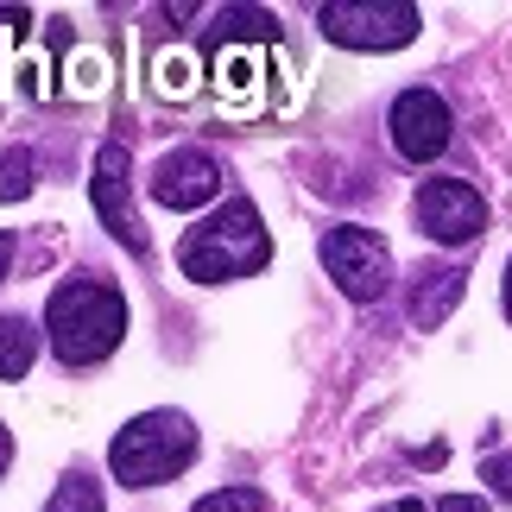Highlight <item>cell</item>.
<instances>
[{
    "label": "cell",
    "mask_w": 512,
    "mask_h": 512,
    "mask_svg": "<svg viewBox=\"0 0 512 512\" xmlns=\"http://www.w3.org/2000/svg\"><path fill=\"white\" fill-rule=\"evenodd\" d=\"M45 336L64 367H95L108 361L127 336V298L102 279H70L45 304Z\"/></svg>",
    "instance_id": "1"
},
{
    "label": "cell",
    "mask_w": 512,
    "mask_h": 512,
    "mask_svg": "<svg viewBox=\"0 0 512 512\" xmlns=\"http://www.w3.org/2000/svg\"><path fill=\"white\" fill-rule=\"evenodd\" d=\"M272 260V234L260 228V209L253 203H222L209 215V222H196L184 234V247H177V266H184V279L196 285H228V279H247V272H260Z\"/></svg>",
    "instance_id": "2"
},
{
    "label": "cell",
    "mask_w": 512,
    "mask_h": 512,
    "mask_svg": "<svg viewBox=\"0 0 512 512\" xmlns=\"http://www.w3.org/2000/svg\"><path fill=\"white\" fill-rule=\"evenodd\" d=\"M190 462H196V424L184 411H140V418L108 443V468H114L121 487H159Z\"/></svg>",
    "instance_id": "3"
},
{
    "label": "cell",
    "mask_w": 512,
    "mask_h": 512,
    "mask_svg": "<svg viewBox=\"0 0 512 512\" xmlns=\"http://www.w3.org/2000/svg\"><path fill=\"white\" fill-rule=\"evenodd\" d=\"M418 7L411 0H329L317 7L323 38H336L348 51H399L418 38Z\"/></svg>",
    "instance_id": "4"
},
{
    "label": "cell",
    "mask_w": 512,
    "mask_h": 512,
    "mask_svg": "<svg viewBox=\"0 0 512 512\" xmlns=\"http://www.w3.org/2000/svg\"><path fill=\"white\" fill-rule=\"evenodd\" d=\"M323 266H329V279L342 285V298H354V304H373V298H386V285H392V253H386V241L373 228H354V222H342V228H329L323 234Z\"/></svg>",
    "instance_id": "5"
},
{
    "label": "cell",
    "mask_w": 512,
    "mask_h": 512,
    "mask_svg": "<svg viewBox=\"0 0 512 512\" xmlns=\"http://www.w3.org/2000/svg\"><path fill=\"white\" fill-rule=\"evenodd\" d=\"M411 209H418V228L430 234V241H443V247H462V241H475V234L487 228L481 190L462 184V177H430Z\"/></svg>",
    "instance_id": "6"
},
{
    "label": "cell",
    "mask_w": 512,
    "mask_h": 512,
    "mask_svg": "<svg viewBox=\"0 0 512 512\" xmlns=\"http://www.w3.org/2000/svg\"><path fill=\"white\" fill-rule=\"evenodd\" d=\"M133 165H127V146L108 140L95 152V177H89V196H95V215L108 222V234L121 241L127 253H146V228H140V209H133Z\"/></svg>",
    "instance_id": "7"
},
{
    "label": "cell",
    "mask_w": 512,
    "mask_h": 512,
    "mask_svg": "<svg viewBox=\"0 0 512 512\" xmlns=\"http://www.w3.org/2000/svg\"><path fill=\"white\" fill-rule=\"evenodd\" d=\"M392 146H399V159H411V165H430L437 152L449 146V102L437 89H405L399 102H392Z\"/></svg>",
    "instance_id": "8"
},
{
    "label": "cell",
    "mask_w": 512,
    "mask_h": 512,
    "mask_svg": "<svg viewBox=\"0 0 512 512\" xmlns=\"http://www.w3.org/2000/svg\"><path fill=\"white\" fill-rule=\"evenodd\" d=\"M146 190H152V203H165V209H196V203H209V196L222 190V165H215L203 146L165 152V159L152 165Z\"/></svg>",
    "instance_id": "9"
},
{
    "label": "cell",
    "mask_w": 512,
    "mask_h": 512,
    "mask_svg": "<svg viewBox=\"0 0 512 512\" xmlns=\"http://www.w3.org/2000/svg\"><path fill=\"white\" fill-rule=\"evenodd\" d=\"M462 291H468V272H462V266L418 272V291H411V323H418V329H437L449 310L462 304Z\"/></svg>",
    "instance_id": "10"
},
{
    "label": "cell",
    "mask_w": 512,
    "mask_h": 512,
    "mask_svg": "<svg viewBox=\"0 0 512 512\" xmlns=\"http://www.w3.org/2000/svg\"><path fill=\"white\" fill-rule=\"evenodd\" d=\"M38 361V329L26 317H0V380H26Z\"/></svg>",
    "instance_id": "11"
},
{
    "label": "cell",
    "mask_w": 512,
    "mask_h": 512,
    "mask_svg": "<svg viewBox=\"0 0 512 512\" xmlns=\"http://www.w3.org/2000/svg\"><path fill=\"white\" fill-rule=\"evenodd\" d=\"M215 38H222V51L241 45V38H260V45H272V38H279V26H272V13H260V7H222V26H215Z\"/></svg>",
    "instance_id": "12"
},
{
    "label": "cell",
    "mask_w": 512,
    "mask_h": 512,
    "mask_svg": "<svg viewBox=\"0 0 512 512\" xmlns=\"http://www.w3.org/2000/svg\"><path fill=\"white\" fill-rule=\"evenodd\" d=\"M45 512H102V487H95V475H64L57 481V494H51V506Z\"/></svg>",
    "instance_id": "13"
},
{
    "label": "cell",
    "mask_w": 512,
    "mask_h": 512,
    "mask_svg": "<svg viewBox=\"0 0 512 512\" xmlns=\"http://www.w3.org/2000/svg\"><path fill=\"white\" fill-rule=\"evenodd\" d=\"M32 184H38V159H32L26 146H13L7 159H0V203H19Z\"/></svg>",
    "instance_id": "14"
},
{
    "label": "cell",
    "mask_w": 512,
    "mask_h": 512,
    "mask_svg": "<svg viewBox=\"0 0 512 512\" xmlns=\"http://www.w3.org/2000/svg\"><path fill=\"white\" fill-rule=\"evenodd\" d=\"M190 512H266V494L260 487H215V494H203Z\"/></svg>",
    "instance_id": "15"
},
{
    "label": "cell",
    "mask_w": 512,
    "mask_h": 512,
    "mask_svg": "<svg viewBox=\"0 0 512 512\" xmlns=\"http://www.w3.org/2000/svg\"><path fill=\"white\" fill-rule=\"evenodd\" d=\"M152 70H159V95H190L196 89V64H190L184 51H159V64H152Z\"/></svg>",
    "instance_id": "16"
},
{
    "label": "cell",
    "mask_w": 512,
    "mask_h": 512,
    "mask_svg": "<svg viewBox=\"0 0 512 512\" xmlns=\"http://www.w3.org/2000/svg\"><path fill=\"white\" fill-rule=\"evenodd\" d=\"M481 481L494 487L500 500H512V456H487V462H481Z\"/></svg>",
    "instance_id": "17"
},
{
    "label": "cell",
    "mask_w": 512,
    "mask_h": 512,
    "mask_svg": "<svg viewBox=\"0 0 512 512\" xmlns=\"http://www.w3.org/2000/svg\"><path fill=\"white\" fill-rule=\"evenodd\" d=\"M437 512H487V500H475V494H449V500H437Z\"/></svg>",
    "instance_id": "18"
},
{
    "label": "cell",
    "mask_w": 512,
    "mask_h": 512,
    "mask_svg": "<svg viewBox=\"0 0 512 512\" xmlns=\"http://www.w3.org/2000/svg\"><path fill=\"white\" fill-rule=\"evenodd\" d=\"M7 266H13V234H0V279H7Z\"/></svg>",
    "instance_id": "19"
},
{
    "label": "cell",
    "mask_w": 512,
    "mask_h": 512,
    "mask_svg": "<svg viewBox=\"0 0 512 512\" xmlns=\"http://www.w3.org/2000/svg\"><path fill=\"white\" fill-rule=\"evenodd\" d=\"M380 512H430L424 500H392V506H380Z\"/></svg>",
    "instance_id": "20"
},
{
    "label": "cell",
    "mask_w": 512,
    "mask_h": 512,
    "mask_svg": "<svg viewBox=\"0 0 512 512\" xmlns=\"http://www.w3.org/2000/svg\"><path fill=\"white\" fill-rule=\"evenodd\" d=\"M7 462H13V437L0 430V475H7Z\"/></svg>",
    "instance_id": "21"
},
{
    "label": "cell",
    "mask_w": 512,
    "mask_h": 512,
    "mask_svg": "<svg viewBox=\"0 0 512 512\" xmlns=\"http://www.w3.org/2000/svg\"><path fill=\"white\" fill-rule=\"evenodd\" d=\"M506 323H512V260H506Z\"/></svg>",
    "instance_id": "22"
}]
</instances>
